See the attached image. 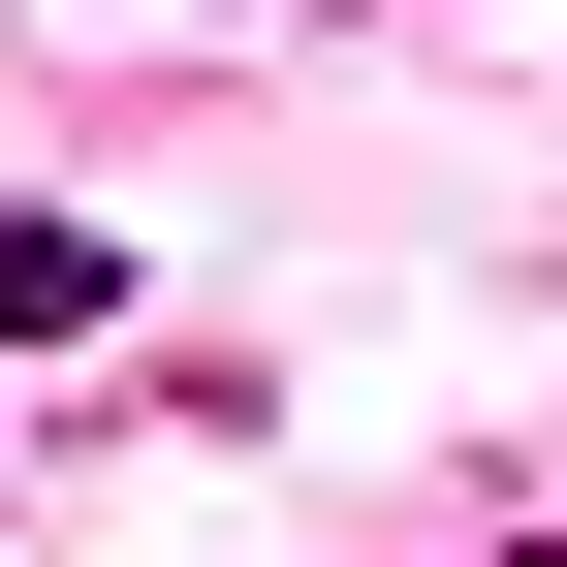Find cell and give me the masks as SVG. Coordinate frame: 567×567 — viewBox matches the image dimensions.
Segmentation results:
<instances>
[{
	"label": "cell",
	"mask_w": 567,
	"mask_h": 567,
	"mask_svg": "<svg viewBox=\"0 0 567 567\" xmlns=\"http://www.w3.org/2000/svg\"><path fill=\"white\" fill-rule=\"evenodd\" d=\"M126 316V221H63V189H0V347H95Z\"/></svg>",
	"instance_id": "obj_1"
},
{
	"label": "cell",
	"mask_w": 567,
	"mask_h": 567,
	"mask_svg": "<svg viewBox=\"0 0 567 567\" xmlns=\"http://www.w3.org/2000/svg\"><path fill=\"white\" fill-rule=\"evenodd\" d=\"M505 567H567V536H505Z\"/></svg>",
	"instance_id": "obj_2"
}]
</instances>
